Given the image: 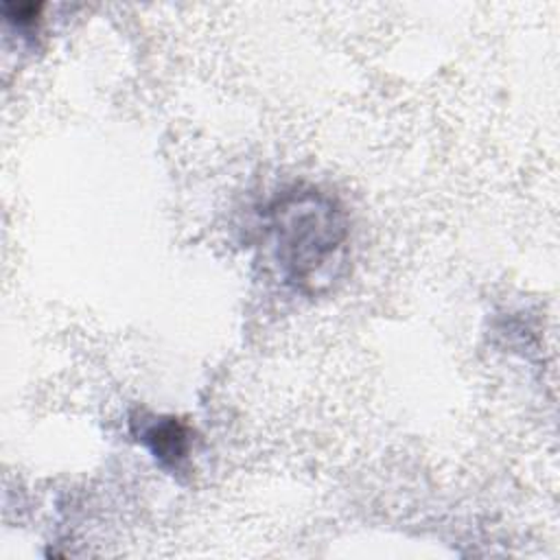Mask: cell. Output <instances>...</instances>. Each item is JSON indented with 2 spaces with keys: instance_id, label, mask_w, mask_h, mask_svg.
I'll return each instance as SVG.
<instances>
[{
  "instance_id": "1",
  "label": "cell",
  "mask_w": 560,
  "mask_h": 560,
  "mask_svg": "<svg viewBox=\"0 0 560 560\" xmlns=\"http://www.w3.org/2000/svg\"><path fill=\"white\" fill-rule=\"evenodd\" d=\"M271 256L282 278L304 293L330 287L348 243V219L335 197L317 188H293L267 208Z\"/></svg>"
},
{
  "instance_id": "2",
  "label": "cell",
  "mask_w": 560,
  "mask_h": 560,
  "mask_svg": "<svg viewBox=\"0 0 560 560\" xmlns=\"http://www.w3.org/2000/svg\"><path fill=\"white\" fill-rule=\"evenodd\" d=\"M140 442L171 470H177L190 451V431L177 418H151L140 427Z\"/></svg>"
},
{
  "instance_id": "3",
  "label": "cell",
  "mask_w": 560,
  "mask_h": 560,
  "mask_svg": "<svg viewBox=\"0 0 560 560\" xmlns=\"http://www.w3.org/2000/svg\"><path fill=\"white\" fill-rule=\"evenodd\" d=\"M4 15L9 22H13L15 26H33L39 20V11L42 4H33V2H24V4H11L7 2L4 7Z\"/></svg>"
}]
</instances>
